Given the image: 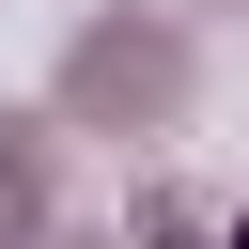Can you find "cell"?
<instances>
[{"label": "cell", "instance_id": "6da1fadb", "mask_svg": "<svg viewBox=\"0 0 249 249\" xmlns=\"http://www.w3.org/2000/svg\"><path fill=\"white\" fill-rule=\"evenodd\" d=\"M233 249H249V218H233Z\"/></svg>", "mask_w": 249, "mask_h": 249}]
</instances>
